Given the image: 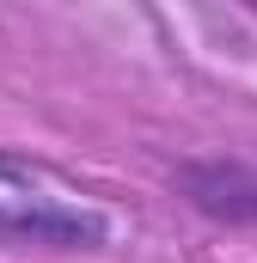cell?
<instances>
[{"mask_svg":"<svg viewBox=\"0 0 257 263\" xmlns=\"http://www.w3.org/2000/svg\"><path fill=\"white\" fill-rule=\"evenodd\" d=\"M178 190L196 214L221 227H257V172L239 159H196L178 172Z\"/></svg>","mask_w":257,"mask_h":263,"instance_id":"cell-2","label":"cell"},{"mask_svg":"<svg viewBox=\"0 0 257 263\" xmlns=\"http://www.w3.org/2000/svg\"><path fill=\"white\" fill-rule=\"evenodd\" d=\"M0 245H43V251H98L111 245V214L86 202L49 165L0 153Z\"/></svg>","mask_w":257,"mask_h":263,"instance_id":"cell-1","label":"cell"}]
</instances>
